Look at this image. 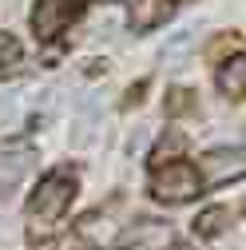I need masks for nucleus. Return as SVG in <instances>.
<instances>
[{
	"label": "nucleus",
	"mask_w": 246,
	"mask_h": 250,
	"mask_svg": "<svg viewBox=\"0 0 246 250\" xmlns=\"http://www.w3.org/2000/svg\"><path fill=\"white\" fill-rule=\"evenodd\" d=\"M242 167H246L242 147H214V151H206L203 159H199V183H206V187H223V183L238 179Z\"/></svg>",
	"instance_id": "nucleus-3"
},
{
	"label": "nucleus",
	"mask_w": 246,
	"mask_h": 250,
	"mask_svg": "<svg viewBox=\"0 0 246 250\" xmlns=\"http://www.w3.org/2000/svg\"><path fill=\"white\" fill-rule=\"evenodd\" d=\"M76 238L80 242H87V246H96V250H103V246H111L115 242V230H111V218L107 214H83L80 223H76Z\"/></svg>",
	"instance_id": "nucleus-7"
},
{
	"label": "nucleus",
	"mask_w": 246,
	"mask_h": 250,
	"mask_svg": "<svg viewBox=\"0 0 246 250\" xmlns=\"http://www.w3.org/2000/svg\"><path fill=\"white\" fill-rule=\"evenodd\" d=\"M111 246L115 250H167L171 246V227L159 223V218H139L123 234H115Z\"/></svg>",
	"instance_id": "nucleus-5"
},
{
	"label": "nucleus",
	"mask_w": 246,
	"mask_h": 250,
	"mask_svg": "<svg viewBox=\"0 0 246 250\" xmlns=\"http://www.w3.org/2000/svg\"><path fill=\"white\" fill-rule=\"evenodd\" d=\"M76 0H40L36 4V12H32V28H36V36L40 40H52V36H60L64 28L76 20Z\"/></svg>",
	"instance_id": "nucleus-6"
},
{
	"label": "nucleus",
	"mask_w": 246,
	"mask_h": 250,
	"mask_svg": "<svg viewBox=\"0 0 246 250\" xmlns=\"http://www.w3.org/2000/svg\"><path fill=\"white\" fill-rule=\"evenodd\" d=\"M219 87L226 91V96H242V91H246V56H242V52H234L226 64H223Z\"/></svg>",
	"instance_id": "nucleus-8"
},
{
	"label": "nucleus",
	"mask_w": 246,
	"mask_h": 250,
	"mask_svg": "<svg viewBox=\"0 0 246 250\" xmlns=\"http://www.w3.org/2000/svg\"><path fill=\"white\" fill-rule=\"evenodd\" d=\"M167 12H171V4H167V0H135L131 24L139 28V32H147V28L163 24V20H167Z\"/></svg>",
	"instance_id": "nucleus-9"
},
{
	"label": "nucleus",
	"mask_w": 246,
	"mask_h": 250,
	"mask_svg": "<svg viewBox=\"0 0 246 250\" xmlns=\"http://www.w3.org/2000/svg\"><path fill=\"white\" fill-rule=\"evenodd\" d=\"M20 64V44L12 36H0V72H12Z\"/></svg>",
	"instance_id": "nucleus-12"
},
{
	"label": "nucleus",
	"mask_w": 246,
	"mask_h": 250,
	"mask_svg": "<svg viewBox=\"0 0 246 250\" xmlns=\"http://www.w3.org/2000/svg\"><path fill=\"white\" fill-rule=\"evenodd\" d=\"M20 115V91H4V96H0V123H8Z\"/></svg>",
	"instance_id": "nucleus-13"
},
{
	"label": "nucleus",
	"mask_w": 246,
	"mask_h": 250,
	"mask_svg": "<svg viewBox=\"0 0 246 250\" xmlns=\"http://www.w3.org/2000/svg\"><path fill=\"white\" fill-rule=\"evenodd\" d=\"M195 40H199V36H195V28H183V32H175V36L167 40V48L159 52V60H163L167 68H175L179 60H183V56H187V52L195 48Z\"/></svg>",
	"instance_id": "nucleus-10"
},
{
	"label": "nucleus",
	"mask_w": 246,
	"mask_h": 250,
	"mask_svg": "<svg viewBox=\"0 0 246 250\" xmlns=\"http://www.w3.org/2000/svg\"><path fill=\"white\" fill-rule=\"evenodd\" d=\"M36 151L28 139H4L0 143V195H12V187L32 171Z\"/></svg>",
	"instance_id": "nucleus-4"
},
{
	"label": "nucleus",
	"mask_w": 246,
	"mask_h": 250,
	"mask_svg": "<svg viewBox=\"0 0 246 250\" xmlns=\"http://www.w3.org/2000/svg\"><path fill=\"white\" fill-rule=\"evenodd\" d=\"M199 191H203V183L191 163H167L151 175V195L159 203H191Z\"/></svg>",
	"instance_id": "nucleus-2"
},
{
	"label": "nucleus",
	"mask_w": 246,
	"mask_h": 250,
	"mask_svg": "<svg viewBox=\"0 0 246 250\" xmlns=\"http://www.w3.org/2000/svg\"><path fill=\"white\" fill-rule=\"evenodd\" d=\"M179 147H183V135H171V139H163V143L155 147V155H151V159H155V167H163V163H167V155H175Z\"/></svg>",
	"instance_id": "nucleus-14"
},
{
	"label": "nucleus",
	"mask_w": 246,
	"mask_h": 250,
	"mask_svg": "<svg viewBox=\"0 0 246 250\" xmlns=\"http://www.w3.org/2000/svg\"><path fill=\"white\" fill-rule=\"evenodd\" d=\"M175 250H187V246H175Z\"/></svg>",
	"instance_id": "nucleus-15"
},
{
	"label": "nucleus",
	"mask_w": 246,
	"mask_h": 250,
	"mask_svg": "<svg viewBox=\"0 0 246 250\" xmlns=\"http://www.w3.org/2000/svg\"><path fill=\"white\" fill-rule=\"evenodd\" d=\"M226 218H230V214H226V210H223V207H210V210H203V214H199V218H195V230H199V234H206V238H210V234H219V230H223V227H226Z\"/></svg>",
	"instance_id": "nucleus-11"
},
{
	"label": "nucleus",
	"mask_w": 246,
	"mask_h": 250,
	"mask_svg": "<svg viewBox=\"0 0 246 250\" xmlns=\"http://www.w3.org/2000/svg\"><path fill=\"white\" fill-rule=\"evenodd\" d=\"M72 195H76V179L68 171H52L40 179V187L28 199V230H32V238H48L56 230V223L72 207Z\"/></svg>",
	"instance_id": "nucleus-1"
}]
</instances>
